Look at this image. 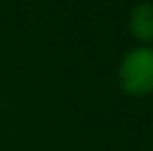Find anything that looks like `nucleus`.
<instances>
[{
  "label": "nucleus",
  "mask_w": 153,
  "mask_h": 151,
  "mask_svg": "<svg viewBox=\"0 0 153 151\" xmlns=\"http://www.w3.org/2000/svg\"><path fill=\"white\" fill-rule=\"evenodd\" d=\"M118 83L132 97L153 93V48L139 46L128 50L118 64Z\"/></svg>",
  "instance_id": "1"
},
{
  "label": "nucleus",
  "mask_w": 153,
  "mask_h": 151,
  "mask_svg": "<svg viewBox=\"0 0 153 151\" xmlns=\"http://www.w3.org/2000/svg\"><path fill=\"white\" fill-rule=\"evenodd\" d=\"M128 31L141 44L153 42V2H139L128 15Z\"/></svg>",
  "instance_id": "2"
},
{
  "label": "nucleus",
  "mask_w": 153,
  "mask_h": 151,
  "mask_svg": "<svg viewBox=\"0 0 153 151\" xmlns=\"http://www.w3.org/2000/svg\"><path fill=\"white\" fill-rule=\"evenodd\" d=\"M151 147H153V145H151Z\"/></svg>",
  "instance_id": "3"
}]
</instances>
